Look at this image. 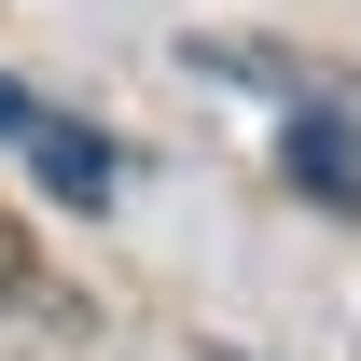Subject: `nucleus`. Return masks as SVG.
I'll use <instances>...</instances> for the list:
<instances>
[{
  "label": "nucleus",
  "instance_id": "f257e3e1",
  "mask_svg": "<svg viewBox=\"0 0 361 361\" xmlns=\"http://www.w3.org/2000/svg\"><path fill=\"white\" fill-rule=\"evenodd\" d=\"M278 167L306 180V195H334V209H361V126H348V111H319V97H306L292 139H278Z\"/></svg>",
  "mask_w": 361,
  "mask_h": 361
},
{
  "label": "nucleus",
  "instance_id": "f03ea898",
  "mask_svg": "<svg viewBox=\"0 0 361 361\" xmlns=\"http://www.w3.org/2000/svg\"><path fill=\"white\" fill-rule=\"evenodd\" d=\"M28 153H42V180L70 195V209H97V195H111V139L70 126V111H42V126H28Z\"/></svg>",
  "mask_w": 361,
  "mask_h": 361
},
{
  "label": "nucleus",
  "instance_id": "7ed1b4c3",
  "mask_svg": "<svg viewBox=\"0 0 361 361\" xmlns=\"http://www.w3.org/2000/svg\"><path fill=\"white\" fill-rule=\"evenodd\" d=\"M28 292V223H0V306Z\"/></svg>",
  "mask_w": 361,
  "mask_h": 361
},
{
  "label": "nucleus",
  "instance_id": "20e7f679",
  "mask_svg": "<svg viewBox=\"0 0 361 361\" xmlns=\"http://www.w3.org/2000/svg\"><path fill=\"white\" fill-rule=\"evenodd\" d=\"M28 126H42V97H14V84H0V139H28Z\"/></svg>",
  "mask_w": 361,
  "mask_h": 361
}]
</instances>
